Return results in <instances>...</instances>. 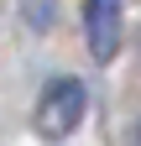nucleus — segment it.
<instances>
[{
    "instance_id": "obj_1",
    "label": "nucleus",
    "mask_w": 141,
    "mask_h": 146,
    "mask_svg": "<svg viewBox=\"0 0 141 146\" xmlns=\"http://www.w3.org/2000/svg\"><path fill=\"white\" fill-rule=\"evenodd\" d=\"M84 115H89V89H84L78 78H52L42 89L31 120H37V131L47 141H63V136H73L78 125H84Z\"/></svg>"
},
{
    "instance_id": "obj_2",
    "label": "nucleus",
    "mask_w": 141,
    "mask_h": 146,
    "mask_svg": "<svg viewBox=\"0 0 141 146\" xmlns=\"http://www.w3.org/2000/svg\"><path fill=\"white\" fill-rule=\"evenodd\" d=\"M120 31H126V5L120 0H84V42H89L94 63H110L120 52Z\"/></svg>"
}]
</instances>
